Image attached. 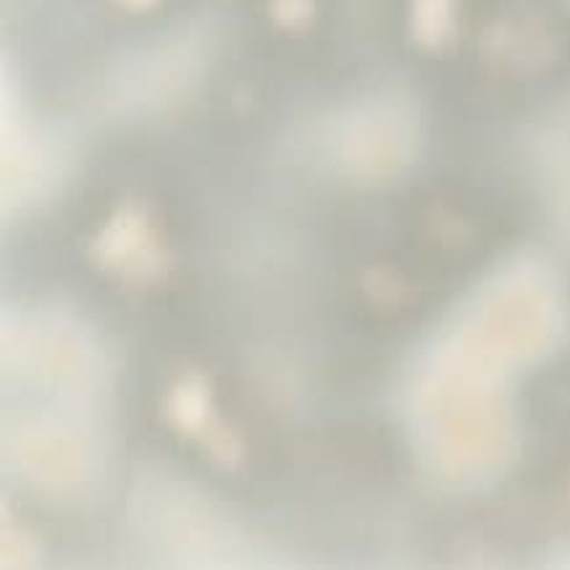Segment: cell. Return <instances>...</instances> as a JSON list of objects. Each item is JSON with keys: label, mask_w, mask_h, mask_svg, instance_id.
I'll return each mask as SVG.
<instances>
[]
</instances>
